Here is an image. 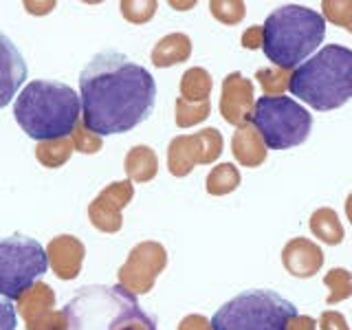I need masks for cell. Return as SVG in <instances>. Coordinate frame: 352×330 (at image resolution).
Listing matches in <instances>:
<instances>
[{"label": "cell", "mask_w": 352, "mask_h": 330, "mask_svg": "<svg viewBox=\"0 0 352 330\" xmlns=\"http://www.w3.org/2000/svg\"><path fill=\"white\" fill-rule=\"evenodd\" d=\"M154 102V77L124 53H97L80 73L82 121L95 137L137 128L152 115Z\"/></svg>", "instance_id": "cell-1"}, {"label": "cell", "mask_w": 352, "mask_h": 330, "mask_svg": "<svg viewBox=\"0 0 352 330\" xmlns=\"http://www.w3.org/2000/svg\"><path fill=\"white\" fill-rule=\"evenodd\" d=\"M14 115L22 132L36 141L66 139L75 132L82 115L80 95L69 84L36 80L16 97Z\"/></svg>", "instance_id": "cell-2"}, {"label": "cell", "mask_w": 352, "mask_h": 330, "mask_svg": "<svg viewBox=\"0 0 352 330\" xmlns=\"http://www.w3.org/2000/svg\"><path fill=\"white\" fill-rule=\"evenodd\" d=\"M289 91L315 110H335L352 99V51L326 44L293 71Z\"/></svg>", "instance_id": "cell-3"}, {"label": "cell", "mask_w": 352, "mask_h": 330, "mask_svg": "<svg viewBox=\"0 0 352 330\" xmlns=\"http://www.w3.org/2000/svg\"><path fill=\"white\" fill-rule=\"evenodd\" d=\"M264 55L273 66L293 71L326 38V20L302 5H284L264 20Z\"/></svg>", "instance_id": "cell-4"}, {"label": "cell", "mask_w": 352, "mask_h": 330, "mask_svg": "<svg viewBox=\"0 0 352 330\" xmlns=\"http://www.w3.org/2000/svg\"><path fill=\"white\" fill-rule=\"evenodd\" d=\"M295 315V304L280 293L247 291L218 308L212 330H289Z\"/></svg>", "instance_id": "cell-5"}, {"label": "cell", "mask_w": 352, "mask_h": 330, "mask_svg": "<svg viewBox=\"0 0 352 330\" xmlns=\"http://www.w3.org/2000/svg\"><path fill=\"white\" fill-rule=\"evenodd\" d=\"M253 126L269 150H289L308 139L313 115L291 97H260L253 108Z\"/></svg>", "instance_id": "cell-6"}, {"label": "cell", "mask_w": 352, "mask_h": 330, "mask_svg": "<svg viewBox=\"0 0 352 330\" xmlns=\"http://www.w3.org/2000/svg\"><path fill=\"white\" fill-rule=\"evenodd\" d=\"M49 269V256L38 240L14 234L0 240V295L20 300Z\"/></svg>", "instance_id": "cell-7"}, {"label": "cell", "mask_w": 352, "mask_h": 330, "mask_svg": "<svg viewBox=\"0 0 352 330\" xmlns=\"http://www.w3.org/2000/svg\"><path fill=\"white\" fill-rule=\"evenodd\" d=\"M223 135L216 128H205L196 135L172 139L168 148V168L174 176H187L196 163L209 165L223 154Z\"/></svg>", "instance_id": "cell-8"}, {"label": "cell", "mask_w": 352, "mask_h": 330, "mask_svg": "<svg viewBox=\"0 0 352 330\" xmlns=\"http://www.w3.org/2000/svg\"><path fill=\"white\" fill-rule=\"evenodd\" d=\"M165 264L168 253L159 242H141L130 251L128 262L119 269V282L128 293L143 295L154 286Z\"/></svg>", "instance_id": "cell-9"}, {"label": "cell", "mask_w": 352, "mask_h": 330, "mask_svg": "<svg viewBox=\"0 0 352 330\" xmlns=\"http://www.w3.org/2000/svg\"><path fill=\"white\" fill-rule=\"evenodd\" d=\"M256 88L253 82L247 80L242 73H229L223 80V91H220V115L231 126H247L253 119V108H256Z\"/></svg>", "instance_id": "cell-10"}, {"label": "cell", "mask_w": 352, "mask_h": 330, "mask_svg": "<svg viewBox=\"0 0 352 330\" xmlns=\"http://www.w3.org/2000/svg\"><path fill=\"white\" fill-rule=\"evenodd\" d=\"M135 190H132V183L130 181H121V183H113L110 187L97 196V201L91 203V209H88V214H91V223L102 229V231H108V234H113V231H119L121 229V209H124Z\"/></svg>", "instance_id": "cell-11"}, {"label": "cell", "mask_w": 352, "mask_h": 330, "mask_svg": "<svg viewBox=\"0 0 352 330\" xmlns=\"http://www.w3.org/2000/svg\"><path fill=\"white\" fill-rule=\"evenodd\" d=\"M20 311L27 317L29 330H66V313L51 311L53 293L47 284H38L20 297Z\"/></svg>", "instance_id": "cell-12"}, {"label": "cell", "mask_w": 352, "mask_h": 330, "mask_svg": "<svg viewBox=\"0 0 352 330\" xmlns=\"http://www.w3.org/2000/svg\"><path fill=\"white\" fill-rule=\"evenodd\" d=\"M27 80V62L5 33H0V108H5Z\"/></svg>", "instance_id": "cell-13"}, {"label": "cell", "mask_w": 352, "mask_h": 330, "mask_svg": "<svg viewBox=\"0 0 352 330\" xmlns=\"http://www.w3.org/2000/svg\"><path fill=\"white\" fill-rule=\"evenodd\" d=\"M282 264L293 278H313L324 267V251L308 238H293L282 249Z\"/></svg>", "instance_id": "cell-14"}, {"label": "cell", "mask_w": 352, "mask_h": 330, "mask_svg": "<svg viewBox=\"0 0 352 330\" xmlns=\"http://www.w3.org/2000/svg\"><path fill=\"white\" fill-rule=\"evenodd\" d=\"M231 152H234V159L242 165V168H260V165L267 161V143L260 137V132L256 126H240L234 132V139H231Z\"/></svg>", "instance_id": "cell-15"}, {"label": "cell", "mask_w": 352, "mask_h": 330, "mask_svg": "<svg viewBox=\"0 0 352 330\" xmlns=\"http://www.w3.org/2000/svg\"><path fill=\"white\" fill-rule=\"evenodd\" d=\"M104 330H157V326L141 311L132 293L117 286V306Z\"/></svg>", "instance_id": "cell-16"}, {"label": "cell", "mask_w": 352, "mask_h": 330, "mask_svg": "<svg viewBox=\"0 0 352 330\" xmlns=\"http://www.w3.org/2000/svg\"><path fill=\"white\" fill-rule=\"evenodd\" d=\"M49 256L53 260V269L62 280H71L80 273L84 247L80 240L71 236H60L49 245Z\"/></svg>", "instance_id": "cell-17"}, {"label": "cell", "mask_w": 352, "mask_h": 330, "mask_svg": "<svg viewBox=\"0 0 352 330\" xmlns=\"http://www.w3.org/2000/svg\"><path fill=\"white\" fill-rule=\"evenodd\" d=\"M192 55V40L185 36V33H170L152 51V64L165 69V66H174L187 62Z\"/></svg>", "instance_id": "cell-18"}, {"label": "cell", "mask_w": 352, "mask_h": 330, "mask_svg": "<svg viewBox=\"0 0 352 330\" xmlns=\"http://www.w3.org/2000/svg\"><path fill=\"white\" fill-rule=\"evenodd\" d=\"M308 227H311L313 236L326 242L328 247H337L344 242V225L337 216L333 207H319L317 212H313L311 220H308Z\"/></svg>", "instance_id": "cell-19"}, {"label": "cell", "mask_w": 352, "mask_h": 330, "mask_svg": "<svg viewBox=\"0 0 352 330\" xmlns=\"http://www.w3.org/2000/svg\"><path fill=\"white\" fill-rule=\"evenodd\" d=\"M157 170H159V159H157V154H154L152 148L137 146L128 152L126 172L132 181H137V183L152 181L154 176H157Z\"/></svg>", "instance_id": "cell-20"}, {"label": "cell", "mask_w": 352, "mask_h": 330, "mask_svg": "<svg viewBox=\"0 0 352 330\" xmlns=\"http://www.w3.org/2000/svg\"><path fill=\"white\" fill-rule=\"evenodd\" d=\"M212 75H209L205 69L196 66V69H190L181 80V99L185 102H207L209 93H212Z\"/></svg>", "instance_id": "cell-21"}, {"label": "cell", "mask_w": 352, "mask_h": 330, "mask_svg": "<svg viewBox=\"0 0 352 330\" xmlns=\"http://www.w3.org/2000/svg\"><path fill=\"white\" fill-rule=\"evenodd\" d=\"M207 192L212 196H225L240 187V170L234 163H220L207 176Z\"/></svg>", "instance_id": "cell-22"}, {"label": "cell", "mask_w": 352, "mask_h": 330, "mask_svg": "<svg viewBox=\"0 0 352 330\" xmlns=\"http://www.w3.org/2000/svg\"><path fill=\"white\" fill-rule=\"evenodd\" d=\"M293 71L280 66H264L256 71V80L260 82L264 97H282V93L291 86Z\"/></svg>", "instance_id": "cell-23"}, {"label": "cell", "mask_w": 352, "mask_h": 330, "mask_svg": "<svg viewBox=\"0 0 352 330\" xmlns=\"http://www.w3.org/2000/svg\"><path fill=\"white\" fill-rule=\"evenodd\" d=\"M324 284L328 289V295H326L328 304H339L352 295V273L348 269H339V267L330 269L324 275Z\"/></svg>", "instance_id": "cell-24"}, {"label": "cell", "mask_w": 352, "mask_h": 330, "mask_svg": "<svg viewBox=\"0 0 352 330\" xmlns=\"http://www.w3.org/2000/svg\"><path fill=\"white\" fill-rule=\"evenodd\" d=\"M209 113H212V104L207 102H185V99H176V126L181 128H190V126H196L201 124V121H205L209 117Z\"/></svg>", "instance_id": "cell-25"}, {"label": "cell", "mask_w": 352, "mask_h": 330, "mask_svg": "<svg viewBox=\"0 0 352 330\" xmlns=\"http://www.w3.org/2000/svg\"><path fill=\"white\" fill-rule=\"evenodd\" d=\"M73 143L69 139H55V141H42L38 146V161H42L47 168H58L71 157Z\"/></svg>", "instance_id": "cell-26"}, {"label": "cell", "mask_w": 352, "mask_h": 330, "mask_svg": "<svg viewBox=\"0 0 352 330\" xmlns=\"http://www.w3.org/2000/svg\"><path fill=\"white\" fill-rule=\"evenodd\" d=\"M212 16L223 25H240L247 16V5L242 0H212Z\"/></svg>", "instance_id": "cell-27"}, {"label": "cell", "mask_w": 352, "mask_h": 330, "mask_svg": "<svg viewBox=\"0 0 352 330\" xmlns=\"http://www.w3.org/2000/svg\"><path fill=\"white\" fill-rule=\"evenodd\" d=\"M324 20L352 33V0H324Z\"/></svg>", "instance_id": "cell-28"}, {"label": "cell", "mask_w": 352, "mask_h": 330, "mask_svg": "<svg viewBox=\"0 0 352 330\" xmlns=\"http://www.w3.org/2000/svg\"><path fill=\"white\" fill-rule=\"evenodd\" d=\"M121 9H124V16L132 22H146L154 16L157 11V3L150 0V3H121Z\"/></svg>", "instance_id": "cell-29"}, {"label": "cell", "mask_w": 352, "mask_h": 330, "mask_svg": "<svg viewBox=\"0 0 352 330\" xmlns=\"http://www.w3.org/2000/svg\"><path fill=\"white\" fill-rule=\"evenodd\" d=\"M75 148L80 152H97L102 148V137H93L86 128H75Z\"/></svg>", "instance_id": "cell-30"}, {"label": "cell", "mask_w": 352, "mask_h": 330, "mask_svg": "<svg viewBox=\"0 0 352 330\" xmlns=\"http://www.w3.org/2000/svg\"><path fill=\"white\" fill-rule=\"evenodd\" d=\"M16 324H18V315L14 302L0 295V330H16Z\"/></svg>", "instance_id": "cell-31"}, {"label": "cell", "mask_w": 352, "mask_h": 330, "mask_svg": "<svg viewBox=\"0 0 352 330\" xmlns=\"http://www.w3.org/2000/svg\"><path fill=\"white\" fill-rule=\"evenodd\" d=\"M317 326L322 330H350L346 317L341 313H337V311H326V313L319 315Z\"/></svg>", "instance_id": "cell-32"}, {"label": "cell", "mask_w": 352, "mask_h": 330, "mask_svg": "<svg viewBox=\"0 0 352 330\" xmlns=\"http://www.w3.org/2000/svg\"><path fill=\"white\" fill-rule=\"evenodd\" d=\"M264 44V29L262 25L258 27H249L245 33H242V47L249 49V51H256V49H262Z\"/></svg>", "instance_id": "cell-33"}, {"label": "cell", "mask_w": 352, "mask_h": 330, "mask_svg": "<svg viewBox=\"0 0 352 330\" xmlns=\"http://www.w3.org/2000/svg\"><path fill=\"white\" fill-rule=\"evenodd\" d=\"M179 330H212V322H207L203 315H187L179 324Z\"/></svg>", "instance_id": "cell-34"}, {"label": "cell", "mask_w": 352, "mask_h": 330, "mask_svg": "<svg viewBox=\"0 0 352 330\" xmlns=\"http://www.w3.org/2000/svg\"><path fill=\"white\" fill-rule=\"evenodd\" d=\"M317 322L308 315H295L289 322V330H315Z\"/></svg>", "instance_id": "cell-35"}, {"label": "cell", "mask_w": 352, "mask_h": 330, "mask_svg": "<svg viewBox=\"0 0 352 330\" xmlns=\"http://www.w3.org/2000/svg\"><path fill=\"white\" fill-rule=\"evenodd\" d=\"M346 218L350 220V225H352V192L346 198Z\"/></svg>", "instance_id": "cell-36"}]
</instances>
